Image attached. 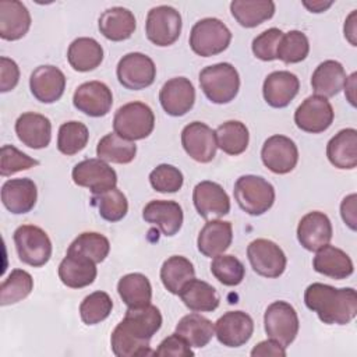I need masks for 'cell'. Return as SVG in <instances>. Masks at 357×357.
<instances>
[{
  "mask_svg": "<svg viewBox=\"0 0 357 357\" xmlns=\"http://www.w3.org/2000/svg\"><path fill=\"white\" fill-rule=\"evenodd\" d=\"M98 26L106 39L121 42L131 38L137 28V21L128 8L112 7L100 14Z\"/></svg>",
  "mask_w": 357,
  "mask_h": 357,
  "instance_id": "obj_30",
  "label": "cell"
},
{
  "mask_svg": "<svg viewBox=\"0 0 357 357\" xmlns=\"http://www.w3.org/2000/svg\"><path fill=\"white\" fill-rule=\"evenodd\" d=\"M178 296L184 305L194 312L215 311L220 301V297L212 284L195 278L183 286Z\"/></svg>",
  "mask_w": 357,
  "mask_h": 357,
  "instance_id": "obj_32",
  "label": "cell"
},
{
  "mask_svg": "<svg viewBox=\"0 0 357 357\" xmlns=\"http://www.w3.org/2000/svg\"><path fill=\"white\" fill-rule=\"evenodd\" d=\"M262 163L276 174L290 173L298 162V149L293 139L275 134L269 137L261 149Z\"/></svg>",
  "mask_w": 357,
  "mask_h": 357,
  "instance_id": "obj_14",
  "label": "cell"
},
{
  "mask_svg": "<svg viewBox=\"0 0 357 357\" xmlns=\"http://www.w3.org/2000/svg\"><path fill=\"white\" fill-rule=\"evenodd\" d=\"M357 10H353L344 21V38L350 42L351 46H357Z\"/></svg>",
  "mask_w": 357,
  "mask_h": 357,
  "instance_id": "obj_55",
  "label": "cell"
},
{
  "mask_svg": "<svg viewBox=\"0 0 357 357\" xmlns=\"http://www.w3.org/2000/svg\"><path fill=\"white\" fill-rule=\"evenodd\" d=\"M74 107L91 117L106 116L113 105L110 88L100 81L81 84L73 95Z\"/></svg>",
  "mask_w": 357,
  "mask_h": 357,
  "instance_id": "obj_16",
  "label": "cell"
},
{
  "mask_svg": "<svg viewBox=\"0 0 357 357\" xmlns=\"http://www.w3.org/2000/svg\"><path fill=\"white\" fill-rule=\"evenodd\" d=\"M231 40L230 29L218 18H202L190 32V46L201 57H211L225 52Z\"/></svg>",
  "mask_w": 357,
  "mask_h": 357,
  "instance_id": "obj_6",
  "label": "cell"
},
{
  "mask_svg": "<svg viewBox=\"0 0 357 357\" xmlns=\"http://www.w3.org/2000/svg\"><path fill=\"white\" fill-rule=\"evenodd\" d=\"M310 52V42L304 32L293 29L283 33L278 50L276 59L286 64H294L303 61Z\"/></svg>",
  "mask_w": 357,
  "mask_h": 357,
  "instance_id": "obj_44",
  "label": "cell"
},
{
  "mask_svg": "<svg viewBox=\"0 0 357 357\" xmlns=\"http://www.w3.org/2000/svg\"><path fill=\"white\" fill-rule=\"evenodd\" d=\"M91 201L92 205L98 208L100 218L107 222H119L128 212L127 198L117 187L100 194H95Z\"/></svg>",
  "mask_w": 357,
  "mask_h": 357,
  "instance_id": "obj_42",
  "label": "cell"
},
{
  "mask_svg": "<svg viewBox=\"0 0 357 357\" xmlns=\"http://www.w3.org/2000/svg\"><path fill=\"white\" fill-rule=\"evenodd\" d=\"M20 81V68L17 63L8 57H0V92H8L17 86Z\"/></svg>",
  "mask_w": 357,
  "mask_h": 357,
  "instance_id": "obj_52",
  "label": "cell"
},
{
  "mask_svg": "<svg viewBox=\"0 0 357 357\" xmlns=\"http://www.w3.org/2000/svg\"><path fill=\"white\" fill-rule=\"evenodd\" d=\"M39 162L26 153L21 152L13 145H3L0 151V174L3 177L11 176L21 170H28L38 166Z\"/></svg>",
  "mask_w": 357,
  "mask_h": 357,
  "instance_id": "obj_49",
  "label": "cell"
},
{
  "mask_svg": "<svg viewBox=\"0 0 357 357\" xmlns=\"http://www.w3.org/2000/svg\"><path fill=\"white\" fill-rule=\"evenodd\" d=\"M199 85L212 103L225 105L237 96L240 77L230 63H216L201 70Z\"/></svg>",
  "mask_w": 357,
  "mask_h": 357,
  "instance_id": "obj_3",
  "label": "cell"
},
{
  "mask_svg": "<svg viewBox=\"0 0 357 357\" xmlns=\"http://www.w3.org/2000/svg\"><path fill=\"white\" fill-rule=\"evenodd\" d=\"M356 201H357V195L356 194H350L347 197H344V199L340 204V215L343 222L351 229L356 230L357 227V215H356Z\"/></svg>",
  "mask_w": 357,
  "mask_h": 357,
  "instance_id": "obj_53",
  "label": "cell"
},
{
  "mask_svg": "<svg viewBox=\"0 0 357 357\" xmlns=\"http://www.w3.org/2000/svg\"><path fill=\"white\" fill-rule=\"evenodd\" d=\"M96 275V264L75 251L67 250L66 257L59 265V278L61 283L71 289H81L92 284Z\"/></svg>",
  "mask_w": 357,
  "mask_h": 357,
  "instance_id": "obj_21",
  "label": "cell"
},
{
  "mask_svg": "<svg viewBox=\"0 0 357 357\" xmlns=\"http://www.w3.org/2000/svg\"><path fill=\"white\" fill-rule=\"evenodd\" d=\"M192 278H195L194 265L183 255L169 257L160 268V280L172 294H178L183 286Z\"/></svg>",
  "mask_w": 357,
  "mask_h": 357,
  "instance_id": "obj_38",
  "label": "cell"
},
{
  "mask_svg": "<svg viewBox=\"0 0 357 357\" xmlns=\"http://www.w3.org/2000/svg\"><path fill=\"white\" fill-rule=\"evenodd\" d=\"M31 14L18 0L0 1V38L18 40L29 31Z\"/></svg>",
  "mask_w": 357,
  "mask_h": 357,
  "instance_id": "obj_28",
  "label": "cell"
},
{
  "mask_svg": "<svg viewBox=\"0 0 357 357\" xmlns=\"http://www.w3.org/2000/svg\"><path fill=\"white\" fill-rule=\"evenodd\" d=\"M117 291L128 308H139L151 304L152 286L142 273H127L117 283Z\"/></svg>",
  "mask_w": 357,
  "mask_h": 357,
  "instance_id": "obj_36",
  "label": "cell"
},
{
  "mask_svg": "<svg viewBox=\"0 0 357 357\" xmlns=\"http://www.w3.org/2000/svg\"><path fill=\"white\" fill-rule=\"evenodd\" d=\"M68 250L79 252L92 259L95 264H99L109 255L110 243L107 237L100 233L84 231L70 244Z\"/></svg>",
  "mask_w": 357,
  "mask_h": 357,
  "instance_id": "obj_45",
  "label": "cell"
},
{
  "mask_svg": "<svg viewBox=\"0 0 357 357\" xmlns=\"http://www.w3.org/2000/svg\"><path fill=\"white\" fill-rule=\"evenodd\" d=\"M326 156L337 169H354L357 166V130L343 128L335 134L326 145Z\"/></svg>",
  "mask_w": 357,
  "mask_h": 357,
  "instance_id": "obj_31",
  "label": "cell"
},
{
  "mask_svg": "<svg viewBox=\"0 0 357 357\" xmlns=\"http://www.w3.org/2000/svg\"><path fill=\"white\" fill-rule=\"evenodd\" d=\"M159 102L163 110L173 117L187 114L195 102V89L185 77H174L166 81L159 92Z\"/></svg>",
  "mask_w": 357,
  "mask_h": 357,
  "instance_id": "obj_18",
  "label": "cell"
},
{
  "mask_svg": "<svg viewBox=\"0 0 357 357\" xmlns=\"http://www.w3.org/2000/svg\"><path fill=\"white\" fill-rule=\"evenodd\" d=\"M282 36L283 32L279 28H269L255 36L251 46L255 57L262 61L276 60V50Z\"/></svg>",
  "mask_w": 357,
  "mask_h": 357,
  "instance_id": "obj_50",
  "label": "cell"
},
{
  "mask_svg": "<svg viewBox=\"0 0 357 357\" xmlns=\"http://www.w3.org/2000/svg\"><path fill=\"white\" fill-rule=\"evenodd\" d=\"M89 139V131L81 121L63 123L57 134V149L67 156L75 155L82 151Z\"/></svg>",
  "mask_w": 357,
  "mask_h": 357,
  "instance_id": "obj_43",
  "label": "cell"
},
{
  "mask_svg": "<svg viewBox=\"0 0 357 357\" xmlns=\"http://www.w3.org/2000/svg\"><path fill=\"white\" fill-rule=\"evenodd\" d=\"M304 303L328 325H346L357 315V293L353 287L336 289L317 282L305 289Z\"/></svg>",
  "mask_w": 357,
  "mask_h": 357,
  "instance_id": "obj_2",
  "label": "cell"
},
{
  "mask_svg": "<svg viewBox=\"0 0 357 357\" xmlns=\"http://www.w3.org/2000/svg\"><path fill=\"white\" fill-rule=\"evenodd\" d=\"M113 310V301L106 291H93L88 294L81 305H79V315L84 324L86 325H96L105 321Z\"/></svg>",
  "mask_w": 357,
  "mask_h": 357,
  "instance_id": "obj_46",
  "label": "cell"
},
{
  "mask_svg": "<svg viewBox=\"0 0 357 357\" xmlns=\"http://www.w3.org/2000/svg\"><path fill=\"white\" fill-rule=\"evenodd\" d=\"M333 107L329 100L319 95H311L294 112L296 126L305 132L319 134L333 123Z\"/></svg>",
  "mask_w": 357,
  "mask_h": 357,
  "instance_id": "obj_13",
  "label": "cell"
},
{
  "mask_svg": "<svg viewBox=\"0 0 357 357\" xmlns=\"http://www.w3.org/2000/svg\"><path fill=\"white\" fill-rule=\"evenodd\" d=\"M230 11L241 26L254 28L273 17L275 3L271 0H233Z\"/></svg>",
  "mask_w": 357,
  "mask_h": 357,
  "instance_id": "obj_35",
  "label": "cell"
},
{
  "mask_svg": "<svg viewBox=\"0 0 357 357\" xmlns=\"http://www.w3.org/2000/svg\"><path fill=\"white\" fill-rule=\"evenodd\" d=\"M181 15L172 6H158L148 11L145 22L146 38L156 46L173 45L181 33Z\"/></svg>",
  "mask_w": 357,
  "mask_h": 357,
  "instance_id": "obj_9",
  "label": "cell"
},
{
  "mask_svg": "<svg viewBox=\"0 0 357 357\" xmlns=\"http://www.w3.org/2000/svg\"><path fill=\"white\" fill-rule=\"evenodd\" d=\"M346 78V71L339 61L325 60L312 73L311 86L315 95L328 99L343 89Z\"/></svg>",
  "mask_w": 357,
  "mask_h": 357,
  "instance_id": "obj_33",
  "label": "cell"
},
{
  "mask_svg": "<svg viewBox=\"0 0 357 357\" xmlns=\"http://www.w3.org/2000/svg\"><path fill=\"white\" fill-rule=\"evenodd\" d=\"M29 88L36 100L42 103H54L64 93L66 75L56 66H39L29 77Z\"/></svg>",
  "mask_w": 357,
  "mask_h": 357,
  "instance_id": "obj_20",
  "label": "cell"
},
{
  "mask_svg": "<svg viewBox=\"0 0 357 357\" xmlns=\"http://www.w3.org/2000/svg\"><path fill=\"white\" fill-rule=\"evenodd\" d=\"M119 82L130 89L139 91L151 86L156 78V67L153 60L139 52L127 53L117 64Z\"/></svg>",
  "mask_w": 357,
  "mask_h": 357,
  "instance_id": "obj_10",
  "label": "cell"
},
{
  "mask_svg": "<svg viewBox=\"0 0 357 357\" xmlns=\"http://www.w3.org/2000/svg\"><path fill=\"white\" fill-rule=\"evenodd\" d=\"M333 230L329 218L319 211L308 212L297 226L298 243L308 251H317L329 244Z\"/></svg>",
  "mask_w": 357,
  "mask_h": 357,
  "instance_id": "obj_22",
  "label": "cell"
},
{
  "mask_svg": "<svg viewBox=\"0 0 357 357\" xmlns=\"http://www.w3.org/2000/svg\"><path fill=\"white\" fill-rule=\"evenodd\" d=\"M14 244L20 261L39 268L52 257V241L47 233L33 225H22L14 231Z\"/></svg>",
  "mask_w": 357,
  "mask_h": 357,
  "instance_id": "obj_7",
  "label": "cell"
},
{
  "mask_svg": "<svg viewBox=\"0 0 357 357\" xmlns=\"http://www.w3.org/2000/svg\"><path fill=\"white\" fill-rule=\"evenodd\" d=\"M211 272L222 284L237 286L244 279L245 268L243 262L234 255L220 254L212 259Z\"/></svg>",
  "mask_w": 357,
  "mask_h": 357,
  "instance_id": "obj_47",
  "label": "cell"
},
{
  "mask_svg": "<svg viewBox=\"0 0 357 357\" xmlns=\"http://www.w3.org/2000/svg\"><path fill=\"white\" fill-rule=\"evenodd\" d=\"M142 218L145 222L158 226L165 236L170 237L181 229L184 215L178 202L153 199L144 206Z\"/></svg>",
  "mask_w": 357,
  "mask_h": 357,
  "instance_id": "obj_24",
  "label": "cell"
},
{
  "mask_svg": "<svg viewBox=\"0 0 357 357\" xmlns=\"http://www.w3.org/2000/svg\"><path fill=\"white\" fill-rule=\"evenodd\" d=\"M234 198L238 206L251 216L268 212L275 202L273 185L261 176L245 174L234 183Z\"/></svg>",
  "mask_w": 357,
  "mask_h": 357,
  "instance_id": "obj_4",
  "label": "cell"
},
{
  "mask_svg": "<svg viewBox=\"0 0 357 357\" xmlns=\"http://www.w3.org/2000/svg\"><path fill=\"white\" fill-rule=\"evenodd\" d=\"M356 77H357L356 73H353L350 77H347L344 86H343L346 98L351 106H356Z\"/></svg>",
  "mask_w": 357,
  "mask_h": 357,
  "instance_id": "obj_56",
  "label": "cell"
},
{
  "mask_svg": "<svg viewBox=\"0 0 357 357\" xmlns=\"http://www.w3.org/2000/svg\"><path fill=\"white\" fill-rule=\"evenodd\" d=\"M149 183L158 192H177L183 187L184 177L176 166L162 163L149 173Z\"/></svg>",
  "mask_w": 357,
  "mask_h": 357,
  "instance_id": "obj_48",
  "label": "cell"
},
{
  "mask_svg": "<svg viewBox=\"0 0 357 357\" xmlns=\"http://www.w3.org/2000/svg\"><path fill=\"white\" fill-rule=\"evenodd\" d=\"M33 289L32 276L24 269H14L1 282L0 286V304L11 305L26 298Z\"/></svg>",
  "mask_w": 357,
  "mask_h": 357,
  "instance_id": "obj_41",
  "label": "cell"
},
{
  "mask_svg": "<svg viewBox=\"0 0 357 357\" xmlns=\"http://www.w3.org/2000/svg\"><path fill=\"white\" fill-rule=\"evenodd\" d=\"M264 326L268 337L286 349L294 342L300 322L293 305L286 301H273L264 314Z\"/></svg>",
  "mask_w": 357,
  "mask_h": 357,
  "instance_id": "obj_8",
  "label": "cell"
},
{
  "mask_svg": "<svg viewBox=\"0 0 357 357\" xmlns=\"http://www.w3.org/2000/svg\"><path fill=\"white\" fill-rule=\"evenodd\" d=\"M333 4V1H322V0H317V1H303V6L305 8H308L311 13H324L325 10H328L331 6Z\"/></svg>",
  "mask_w": 357,
  "mask_h": 357,
  "instance_id": "obj_57",
  "label": "cell"
},
{
  "mask_svg": "<svg viewBox=\"0 0 357 357\" xmlns=\"http://www.w3.org/2000/svg\"><path fill=\"white\" fill-rule=\"evenodd\" d=\"M192 202L204 219H219L230 212V199L223 187L215 181L204 180L194 187Z\"/></svg>",
  "mask_w": 357,
  "mask_h": 357,
  "instance_id": "obj_17",
  "label": "cell"
},
{
  "mask_svg": "<svg viewBox=\"0 0 357 357\" xmlns=\"http://www.w3.org/2000/svg\"><path fill=\"white\" fill-rule=\"evenodd\" d=\"M155 127L152 109L142 102H130L117 109L113 117V130L117 135L128 141L146 138Z\"/></svg>",
  "mask_w": 357,
  "mask_h": 357,
  "instance_id": "obj_5",
  "label": "cell"
},
{
  "mask_svg": "<svg viewBox=\"0 0 357 357\" xmlns=\"http://www.w3.org/2000/svg\"><path fill=\"white\" fill-rule=\"evenodd\" d=\"M162 326L160 311L148 304L139 308H128L110 336L112 351L117 357L151 356L149 342Z\"/></svg>",
  "mask_w": 357,
  "mask_h": 357,
  "instance_id": "obj_1",
  "label": "cell"
},
{
  "mask_svg": "<svg viewBox=\"0 0 357 357\" xmlns=\"http://www.w3.org/2000/svg\"><path fill=\"white\" fill-rule=\"evenodd\" d=\"M96 155L105 162L126 165L134 160L137 145L132 141L121 138L116 132H109L98 142Z\"/></svg>",
  "mask_w": 357,
  "mask_h": 357,
  "instance_id": "obj_40",
  "label": "cell"
},
{
  "mask_svg": "<svg viewBox=\"0 0 357 357\" xmlns=\"http://www.w3.org/2000/svg\"><path fill=\"white\" fill-rule=\"evenodd\" d=\"M312 266L318 273L336 280L349 278L354 271L351 258L343 250L331 244L317 250Z\"/></svg>",
  "mask_w": 357,
  "mask_h": 357,
  "instance_id": "obj_29",
  "label": "cell"
},
{
  "mask_svg": "<svg viewBox=\"0 0 357 357\" xmlns=\"http://www.w3.org/2000/svg\"><path fill=\"white\" fill-rule=\"evenodd\" d=\"M71 176L77 185L88 188L93 195L112 190L117 184L114 169L99 158H91L77 163Z\"/></svg>",
  "mask_w": 357,
  "mask_h": 357,
  "instance_id": "obj_11",
  "label": "cell"
},
{
  "mask_svg": "<svg viewBox=\"0 0 357 357\" xmlns=\"http://www.w3.org/2000/svg\"><path fill=\"white\" fill-rule=\"evenodd\" d=\"M247 257L252 269L264 278H279L286 269V255L273 241L257 238L247 247Z\"/></svg>",
  "mask_w": 357,
  "mask_h": 357,
  "instance_id": "obj_12",
  "label": "cell"
},
{
  "mask_svg": "<svg viewBox=\"0 0 357 357\" xmlns=\"http://www.w3.org/2000/svg\"><path fill=\"white\" fill-rule=\"evenodd\" d=\"M155 356H173V357H190L194 356L191 346L176 332L165 337L158 349L153 351Z\"/></svg>",
  "mask_w": 357,
  "mask_h": 357,
  "instance_id": "obj_51",
  "label": "cell"
},
{
  "mask_svg": "<svg viewBox=\"0 0 357 357\" xmlns=\"http://www.w3.org/2000/svg\"><path fill=\"white\" fill-rule=\"evenodd\" d=\"M298 89L300 81L297 75L286 70H279L268 74L262 85L265 102L276 109L286 107L296 98Z\"/></svg>",
  "mask_w": 357,
  "mask_h": 357,
  "instance_id": "obj_23",
  "label": "cell"
},
{
  "mask_svg": "<svg viewBox=\"0 0 357 357\" xmlns=\"http://www.w3.org/2000/svg\"><path fill=\"white\" fill-rule=\"evenodd\" d=\"M15 134L18 139L33 149L46 148L52 139V123L39 113H22L15 121Z\"/></svg>",
  "mask_w": 357,
  "mask_h": 357,
  "instance_id": "obj_26",
  "label": "cell"
},
{
  "mask_svg": "<svg viewBox=\"0 0 357 357\" xmlns=\"http://www.w3.org/2000/svg\"><path fill=\"white\" fill-rule=\"evenodd\" d=\"M181 145L187 155L199 163H209L218 149L215 131L201 121H192L183 128Z\"/></svg>",
  "mask_w": 357,
  "mask_h": 357,
  "instance_id": "obj_15",
  "label": "cell"
},
{
  "mask_svg": "<svg viewBox=\"0 0 357 357\" xmlns=\"http://www.w3.org/2000/svg\"><path fill=\"white\" fill-rule=\"evenodd\" d=\"M251 356H275V357H284L286 356V350L282 344H279L278 342L269 339V340H264L259 342L252 350H251Z\"/></svg>",
  "mask_w": 357,
  "mask_h": 357,
  "instance_id": "obj_54",
  "label": "cell"
},
{
  "mask_svg": "<svg viewBox=\"0 0 357 357\" xmlns=\"http://www.w3.org/2000/svg\"><path fill=\"white\" fill-rule=\"evenodd\" d=\"M176 333L180 335L191 347H205L215 335V325L201 314L191 312L184 315L176 325Z\"/></svg>",
  "mask_w": 357,
  "mask_h": 357,
  "instance_id": "obj_37",
  "label": "cell"
},
{
  "mask_svg": "<svg viewBox=\"0 0 357 357\" xmlns=\"http://www.w3.org/2000/svg\"><path fill=\"white\" fill-rule=\"evenodd\" d=\"M254 332V321L244 311L225 312L215 322V335L218 340L227 347H240L245 344Z\"/></svg>",
  "mask_w": 357,
  "mask_h": 357,
  "instance_id": "obj_19",
  "label": "cell"
},
{
  "mask_svg": "<svg viewBox=\"0 0 357 357\" xmlns=\"http://www.w3.org/2000/svg\"><path fill=\"white\" fill-rule=\"evenodd\" d=\"M67 60L75 71H92L100 66L103 60V49L93 38H77L68 46Z\"/></svg>",
  "mask_w": 357,
  "mask_h": 357,
  "instance_id": "obj_34",
  "label": "cell"
},
{
  "mask_svg": "<svg viewBox=\"0 0 357 357\" xmlns=\"http://www.w3.org/2000/svg\"><path fill=\"white\" fill-rule=\"evenodd\" d=\"M216 145L225 153L236 156L243 153L250 142L248 128L238 120H229L215 130Z\"/></svg>",
  "mask_w": 357,
  "mask_h": 357,
  "instance_id": "obj_39",
  "label": "cell"
},
{
  "mask_svg": "<svg viewBox=\"0 0 357 357\" xmlns=\"http://www.w3.org/2000/svg\"><path fill=\"white\" fill-rule=\"evenodd\" d=\"M233 241V227L230 222L220 220V219H212L205 223V226L201 229L197 245L198 251L208 257L215 258L216 255L223 254Z\"/></svg>",
  "mask_w": 357,
  "mask_h": 357,
  "instance_id": "obj_27",
  "label": "cell"
},
{
  "mask_svg": "<svg viewBox=\"0 0 357 357\" xmlns=\"http://www.w3.org/2000/svg\"><path fill=\"white\" fill-rule=\"evenodd\" d=\"M38 199L36 184L28 178H11L1 185V202L14 215L28 213Z\"/></svg>",
  "mask_w": 357,
  "mask_h": 357,
  "instance_id": "obj_25",
  "label": "cell"
}]
</instances>
